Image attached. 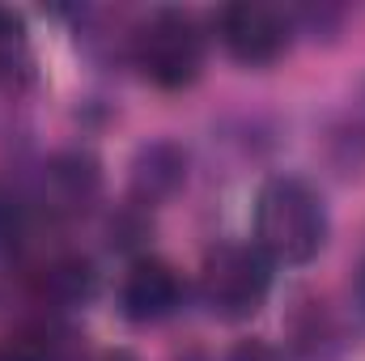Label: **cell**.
<instances>
[{
	"label": "cell",
	"instance_id": "cell-1",
	"mask_svg": "<svg viewBox=\"0 0 365 361\" xmlns=\"http://www.w3.org/2000/svg\"><path fill=\"white\" fill-rule=\"evenodd\" d=\"M327 238L323 200L302 179H268L255 195V247L276 264H310Z\"/></svg>",
	"mask_w": 365,
	"mask_h": 361
},
{
	"label": "cell",
	"instance_id": "cell-2",
	"mask_svg": "<svg viewBox=\"0 0 365 361\" xmlns=\"http://www.w3.org/2000/svg\"><path fill=\"white\" fill-rule=\"evenodd\" d=\"M132 56L145 81H153L158 90H182L204 68V34L187 13L162 9L136 30Z\"/></svg>",
	"mask_w": 365,
	"mask_h": 361
},
{
	"label": "cell",
	"instance_id": "cell-3",
	"mask_svg": "<svg viewBox=\"0 0 365 361\" xmlns=\"http://www.w3.org/2000/svg\"><path fill=\"white\" fill-rule=\"evenodd\" d=\"M268 289H272V272H268V255L259 247L225 243V247L208 251V260L200 268V293H204L208 310L221 319H251L264 306Z\"/></svg>",
	"mask_w": 365,
	"mask_h": 361
},
{
	"label": "cell",
	"instance_id": "cell-4",
	"mask_svg": "<svg viewBox=\"0 0 365 361\" xmlns=\"http://www.w3.org/2000/svg\"><path fill=\"white\" fill-rule=\"evenodd\" d=\"M217 30H221L225 51L238 64H272V60H280L289 51V34H293L289 17L280 9L255 4V0H242V4L221 9Z\"/></svg>",
	"mask_w": 365,
	"mask_h": 361
},
{
	"label": "cell",
	"instance_id": "cell-5",
	"mask_svg": "<svg viewBox=\"0 0 365 361\" xmlns=\"http://www.w3.org/2000/svg\"><path fill=\"white\" fill-rule=\"evenodd\" d=\"M179 298H182L179 276L162 260H136L123 276V289H119V306L132 323H158V319L175 315Z\"/></svg>",
	"mask_w": 365,
	"mask_h": 361
},
{
	"label": "cell",
	"instance_id": "cell-6",
	"mask_svg": "<svg viewBox=\"0 0 365 361\" xmlns=\"http://www.w3.org/2000/svg\"><path fill=\"white\" fill-rule=\"evenodd\" d=\"M98 191V166L93 158H81V153H64L56 158L47 171H43V195L51 208L60 213H77L86 208Z\"/></svg>",
	"mask_w": 365,
	"mask_h": 361
},
{
	"label": "cell",
	"instance_id": "cell-7",
	"mask_svg": "<svg viewBox=\"0 0 365 361\" xmlns=\"http://www.w3.org/2000/svg\"><path fill=\"white\" fill-rule=\"evenodd\" d=\"M187 175V158H182L175 145H149L136 162V175H132V187L145 204H158L166 195H175V187Z\"/></svg>",
	"mask_w": 365,
	"mask_h": 361
},
{
	"label": "cell",
	"instance_id": "cell-8",
	"mask_svg": "<svg viewBox=\"0 0 365 361\" xmlns=\"http://www.w3.org/2000/svg\"><path fill=\"white\" fill-rule=\"evenodd\" d=\"M30 68V39L26 21L9 9H0V81H17Z\"/></svg>",
	"mask_w": 365,
	"mask_h": 361
},
{
	"label": "cell",
	"instance_id": "cell-9",
	"mask_svg": "<svg viewBox=\"0 0 365 361\" xmlns=\"http://www.w3.org/2000/svg\"><path fill=\"white\" fill-rule=\"evenodd\" d=\"M90 264H81V260H60V264H51L47 276H43V293L51 298V302H60V306H73V302H81L86 293H90Z\"/></svg>",
	"mask_w": 365,
	"mask_h": 361
},
{
	"label": "cell",
	"instance_id": "cell-10",
	"mask_svg": "<svg viewBox=\"0 0 365 361\" xmlns=\"http://www.w3.org/2000/svg\"><path fill=\"white\" fill-rule=\"evenodd\" d=\"M17 238H21V204L9 191H0V251H13Z\"/></svg>",
	"mask_w": 365,
	"mask_h": 361
},
{
	"label": "cell",
	"instance_id": "cell-11",
	"mask_svg": "<svg viewBox=\"0 0 365 361\" xmlns=\"http://www.w3.org/2000/svg\"><path fill=\"white\" fill-rule=\"evenodd\" d=\"M230 361H280V357H276V349H268L264 340H247V345H238L230 353Z\"/></svg>",
	"mask_w": 365,
	"mask_h": 361
},
{
	"label": "cell",
	"instance_id": "cell-12",
	"mask_svg": "<svg viewBox=\"0 0 365 361\" xmlns=\"http://www.w3.org/2000/svg\"><path fill=\"white\" fill-rule=\"evenodd\" d=\"M102 361H136V357H132V353H106Z\"/></svg>",
	"mask_w": 365,
	"mask_h": 361
},
{
	"label": "cell",
	"instance_id": "cell-13",
	"mask_svg": "<svg viewBox=\"0 0 365 361\" xmlns=\"http://www.w3.org/2000/svg\"><path fill=\"white\" fill-rule=\"evenodd\" d=\"M0 361H17L13 357V349H0Z\"/></svg>",
	"mask_w": 365,
	"mask_h": 361
}]
</instances>
